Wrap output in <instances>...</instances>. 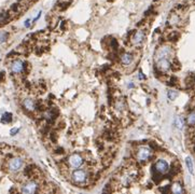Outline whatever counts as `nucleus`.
Segmentation results:
<instances>
[{
    "label": "nucleus",
    "mask_w": 195,
    "mask_h": 194,
    "mask_svg": "<svg viewBox=\"0 0 195 194\" xmlns=\"http://www.w3.org/2000/svg\"><path fill=\"white\" fill-rule=\"evenodd\" d=\"M145 37H146V33L143 30H137V31H135L133 33L130 40H132L133 44H139V43H141L145 40Z\"/></svg>",
    "instance_id": "9b49d317"
},
{
    "label": "nucleus",
    "mask_w": 195,
    "mask_h": 194,
    "mask_svg": "<svg viewBox=\"0 0 195 194\" xmlns=\"http://www.w3.org/2000/svg\"><path fill=\"white\" fill-rule=\"evenodd\" d=\"M168 22L172 25H177L178 22H180V18H179V16H178L177 14H172L170 15V17H169Z\"/></svg>",
    "instance_id": "6ab92c4d"
},
{
    "label": "nucleus",
    "mask_w": 195,
    "mask_h": 194,
    "mask_svg": "<svg viewBox=\"0 0 195 194\" xmlns=\"http://www.w3.org/2000/svg\"><path fill=\"white\" fill-rule=\"evenodd\" d=\"M3 78H4V73H3V72H0V81H2Z\"/></svg>",
    "instance_id": "393cba45"
},
{
    "label": "nucleus",
    "mask_w": 195,
    "mask_h": 194,
    "mask_svg": "<svg viewBox=\"0 0 195 194\" xmlns=\"http://www.w3.org/2000/svg\"><path fill=\"white\" fill-rule=\"evenodd\" d=\"M155 62H156V67L159 68V70L162 72L168 71L169 69L172 68V62H170V58L164 57V58L156 60Z\"/></svg>",
    "instance_id": "6e6552de"
},
{
    "label": "nucleus",
    "mask_w": 195,
    "mask_h": 194,
    "mask_svg": "<svg viewBox=\"0 0 195 194\" xmlns=\"http://www.w3.org/2000/svg\"><path fill=\"white\" fill-rule=\"evenodd\" d=\"M186 167L189 169L190 174H194V163H193V160L191 158H186Z\"/></svg>",
    "instance_id": "dca6fc26"
},
{
    "label": "nucleus",
    "mask_w": 195,
    "mask_h": 194,
    "mask_svg": "<svg viewBox=\"0 0 195 194\" xmlns=\"http://www.w3.org/2000/svg\"><path fill=\"white\" fill-rule=\"evenodd\" d=\"M120 60H121V64L125 67H128L133 64L134 62V56L132 53H128V52H124L122 54L121 57H120Z\"/></svg>",
    "instance_id": "f8f14e48"
},
{
    "label": "nucleus",
    "mask_w": 195,
    "mask_h": 194,
    "mask_svg": "<svg viewBox=\"0 0 195 194\" xmlns=\"http://www.w3.org/2000/svg\"><path fill=\"white\" fill-rule=\"evenodd\" d=\"M174 53L172 49L168 45H164L162 48H160L155 53V60H160V58H164V57H167V58H172V55Z\"/></svg>",
    "instance_id": "39448f33"
},
{
    "label": "nucleus",
    "mask_w": 195,
    "mask_h": 194,
    "mask_svg": "<svg viewBox=\"0 0 195 194\" xmlns=\"http://www.w3.org/2000/svg\"><path fill=\"white\" fill-rule=\"evenodd\" d=\"M153 170L156 171L159 175H165L169 171V164L165 160H159L155 162L153 166Z\"/></svg>",
    "instance_id": "20e7f679"
},
{
    "label": "nucleus",
    "mask_w": 195,
    "mask_h": 194,
    "mask_svg": "<svg viewBox=\"0 0 195 194\" xmlns=\"http://www.w3.org/2000/svg\"><path fill=\"white\" fill-rule=\"evenodd\" d=\"M24 166V160L21 158H12L8 162V169L11 173H17L23 168Z\"/></svg>",
    "instance_id": "7ed1b4c3"
},
{
    "label": "nucleus",
    "mask_w": 195,
    "mask_h": 194,
    "mask_svg": "<svg viewBox=\"0 0 195 194\" xmlns=\"http://www.w3.org/2000/svg\"><path fill=\"white\" fill-rule=\"evenodd\" d=\"M25 69V64L22 62L21 60H13L10 65V70H11L12 73H15V75H18V73H22Z\"/></svg>",
    "instance_id": "9d476101"
},
{
    "label": "nucleus",
    "mask_w": 195,
    "mask_h": 194,
    "mask_svg": "<svg viewBox=\"0 0 195 194\" xmlns=\"http://www.w3.org/2000/svg\"><path fill=\"white\" fill-rule=\"evenodd\" d=\"M12 113L10 112H6V113L2 114V118H1V122L2 123H10L12 121Z\"/></svg>",
    "instance_id": "a211bd4d"
},
{
    "label": "nucleus",
    "mask_w": 195,
    "mask_h": 194,
    "mask_svg": "<svg viewBox=\"0 0 195 194\" xmlns=\"http://www.w3.org/2000/svg\"><path fill=\"white\" fill-rule=\"evenodd\" d=\"M172 193H176V194H179V193H183V189H182V185L180 183H174L172 185Z\"/></svg>",
    "instance_id": "2eb2a0df"
},
{
    "label": "nucleus",
    "mask_w": 195,
    "mask_h": 194,
    "mask_svg": "<svg viewBox=\"0 0 195 194\" xmlns=\"http://www.w3.org/2000/svg\"><path fill=\"white\" fill-rule=\"evenodd\" d=\"M138 78L139 79H142V80H145L146 79V77L143 75H142V72H139V76H138Z\"/></svg>",
    "instance_id": "5701e85b"
},
{
    "label": "nucleus",
    "mask_w": 195,
    "mask_h": 194,
    "mask_svg": "<svg viewBox=\"0 0 195 194\" xmlns=\"http://www.w3.org/2000/svg\"><path fill=\"white\" fill-rule=\"evenodd\" d=\"M9 20V14L6 12H1L0 13V24L2 23H7V21Z\"/></svg>",
    "instance_id": "412c9836"
},
{
    "label": "nucleus",
    "mask_w": 195,
    "mask_h": 194,
    "mask_svg": "<svg viewBox=\"0 0 195 194\" xmlns=\"http://www.w3.org/2000/svg\"><path fill=\"white\" fill-rule=\"evenodd\" d=\"M23 107L26 109L27 111H30V112H33V111L36 110V108H37V106H36V102L33 99L31 98H25L23 100Z\"/></svg>",
    "instance_id": "ddd939ff"
},
{
    "label": "nucleus",
    "mask_w": 195,
    "mask_h": 194,
    "mask_svg": "<svg viewBox=\"0 0 195 194\" xmlns=\"http://www.w3.org/2000/svg\"><path fill=\"white\" fill-rule=\"evenodd\" d=\"M30 20H27L26 22H25V27H29L30 26Z\"/></svg>",
    "instance_id": "b1692460"
},
{
    "label": "nucleus",
    "mask_w": 195,
    "mask_h": 194,
    "mask_svg": "<svg viewBox=\"0 0 195 194\" xmlns=\"http://www.w3.org/2000/svg\"><path fill=\"white\" fill-rule=\"evenodd\" d=\"M18 131H20L18 129H11V135H15Z\"/></svg>",
    "instance_id": "4be33fe9"
},
{
    "label": "nucleus",
    "mask_w": 195,
    "mask_h": 194,
    "mask_svg": "<svg viewBox=\"0 0 195 194\" xmlns=\"http://www.w3.org/2000/svg\"><path fill=\"white\" fill-rule=\"evenodd\" d=\"M39 189V185L37 181H33V180H30V181L26 182L25 185L22 187L21 192L26 194H31V193H36L38 191Z\"/></svg>",
    "instance_id": "423d86ee"
},
{
    "label": "nucleus",
    "mask_w": 195,
    "mask_h": 194,
    "mask_svg": "<svg viewBox=\"0 0 195 194\" xmlns=\"http://www.w3.org/2000/svg\"><path fill=\"white\" fill-rule=\"evenodd\" d=\"M167 96H168V98L170 99V100H175V99L178 97V92L174 90H169L168 92H167Z\"/></svg>",
    "instance_id": "aec40b11"
},
{
    "label": "nucleus",
    "mask_w": 195,
    "mask_h": 194,
    "mask_svg": "<svg viewBox=\"0 0 195 194\" xmlns=\"http://www.w3.org/2000/svg\"><path fill=\"white\" fill-rule=\"evenodd\" d=\"M183 125H184L183 119H182L181 116H176V119H175V126H176L178 129H183Z\"/></svg>",
    "instance_id": "f3484780"
},
{
    "label": "nucleus",
    "mask_w": 195,
    "mask_h": 194,
    "mask_svg": "<svg viewBox=\"0 0 195 194\" xmlns=\"http://www.w3.org/2000/svg\"><path fill=\"white\" fill-rule=\"evenodd\" d=\"M186 123L189 126H194L195 125V111L190 112L186 116Z\"/></svg>",
    "instance_id": "4468645a"
},
{
    "label": "nucleus",
    "mask_w": 195,
    "mask_h": 194,
    "mask_svg": "<svg viewBox=\"0 0 195 194\" xmlns=\"http://www.w3.org/2000/svg\"><path fill=\"white\" fill-rule=\"evenodd\" d=\"M68 163L70 165V167L72 168H79L81 167L84 163V160L83 158L81 156L80 154H78V153H74V154L70 155L68 158Z\"/></svg>",
    "instance_id": "0eeeda50"
},
{
    "label": "nucleus",
    "mask_w": 195,
    "mask_h": 194,
    "mask_svg": "<svg viewBox=\"0 0 195 194\" xmlns=\"http://www.w3.org/2000/svg\"><path fill=\"white\" fill-rule=\"evenodd\" d=\"M151 154H152V150L148 147H140L137 150L136 153V158L137 161L140 162V163H145L151 158Z\"/></svg>",
    "instance_id": "f03ea898"
},
{
    "label": "nucleus",
    "mask_w": 195,
    "mask_h": 194,
    "mask_svg": "<svg viewBox=\"0 0 195 194\" xmlns=\"http://www.w3.org/2000/svg\"><path fill=\"white\" fill-rule=\"evenodd\" d=\"M137 178V173L136 171H126V173L121 177V183L125 187H128L130 185H132L135 179Z\"/></svg>",
    "instance_id": "1a4fd4ad"
},
{
    "label": "nucleus",
    "mask_w": 195,
    "mask_h": 194,
    "mask_svg": "<svg viewBox=\"0 0 195 194\" xmlns=\"http://www.w3.org/2000/svg\"><path fill=\"white\" fill-rule=\"evenodd\" d=\"M71 179L77 185H83L89 179V173L85 169H76L71 174Z\"/></svg>",
    "instance_id": "f257e3e1"
}]
</instances>
